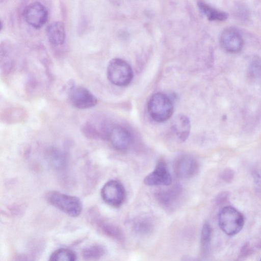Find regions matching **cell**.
<instances>
[{
	"instance_id": "cell-1",
	"label": "cell",
	"mask_w": 261,
	"mask_h": 261,
	"mask_svg": "<svg viewBox=\"0 0 261 261\" xmlns=\"http://www.w3.org/2000/svg\"><path fill=\"white\" fill-rule=\"evenodd\" d=\"M48 202L60 211L72 217H76L81 213L83 205L77 197L52 191L47 195Z\"/></svg>"
},
{
	"instance_id": "cell-2",
	"label": "cell",
	"mask_w": 261,
	"mask_h": 261,
	"mask_svg": "<svg viewBox=\"0 0 261 261\" xmlns=\"http://www.w3.org/2000/svg\"><path fill=\"white\" fill-rule=\"evenodd\" d=\"M148 112L155 121L162 122L169 119L173 112V106L169 98L161 93L153 94L147 105Z\"/></svg>"
},
{
	"instance_id": "cell-3",
	"label": "cell",
	"mask_w": 261,
	"mask_h": 261,
	"mask_svg": "<svg viewBox=\"0 0 261 261\" xmlns=\"http://www.w3.org/2000/svg\"><path fill=\"white\" fill-rule=\"evenodd\" d=\"M107 76L110 82L114 85L126 86L131 82L133 72L126 61L120 58H114L108 64Z\"/></svg>"
},
{
	"instance_id": "cell-4",
	"label": "cell",
	"mask_w": 261,
	"mask_h": 261,
	"mask_svg": "<svg viewBox=\"0 0 261 261\" xmlns=\"http://www.w3.org/2000/svg\"><path fill=\"white\" fill-rule=\"evenodd\" d=\"M218 221L221 229L229 236L238 233L244 224L243 216L231 206H225L220 211Z\"/></svg>"
},
{
	"instance_id": "cell-5",
	"label": "cell",
	"mask_w": 261,
	"mask_h": 261,
	"mask_svg": "<svg viewBox=\"0 0 261 261\" xmlns=\"http://www.w3.org/2000/svg\"><path fill=\"white\" fill-rule=\"evenodd\" d=\"M103 200L115 207L121 206L125 199V192L123 186L118 181L111 180L106 182L101 190Z\"/></svg>"
},
{
	"instance_id": "cell-6",
	"label": "cell",
	"mask_w": 261,
	"mask_h": 261,
	"mask_svg": "<svg viewBox=\"0 0 261 261\" xmlns=\"http://www.w3.org/2000/svg\"><path fill=\"white\" fill-rule=\"evenodd\" d=\"M23 17L29 25L35 29H39L47 22L48 12L42 4L36 2L25 7Z\"/></svg>"
},
{
	"instance_id": "cell-7",
	"label": "cell",
	"mask_w": 261,
	"mask_h": 261,
	"mask_svg": "<svg viewBox=\"0 0 261 261\" xmlns=\"http://www.w3.org/2000/svg\"><path fill=\"white\" fill-rule=\"evenodd\" d=\"M145 185L149 186H169L172 183L171 176L166 163L159 160L154 170L144 179Z\"/></svg>"
},
{
	"instance_id": "cell-8",
	"label": "cell",
	"mask_w": 261,
	"mask_h": 261,
	"mask_svg": "<svg viewBox=\"0 0 261 261\" xmlns=\"http://www.w3.org/2000/svg\"><path fill=\"white\" fill-rule=\"evenodd\" d=\"M89 216L91 223L100 232L119 241L123 240V236L121 230L116 225L103 219L96 212H91Z\"/></svg>"
},
{
	"instance_id": "cell-9",
	"label": "cell",
	"mask_w": 261,
	"mask_h": 261,
	"mask_svg": "<svg viewBox=\"0 0 261 261\" xmlns=\"http://www.w3.org/2000/svg\"><path fill=\"white\" fill-rule=\"evenodd\" d=\"M71 102L76 108L84 109L95 106L96 98L87 89L78 86L72 89L70 93Z\"/></svg>"
},
{
	"instance_id": "cell-10",
	"label": "cell",
	"mask_w": 261,
	"mask_h": 261,
	"mask_svg": "<svg viewBox=\"0 0 261 261\" xmlns=\"http://www.w3.org/2000/svg\"><path fill=\"white\" fill-rule=\"evenodd\" d=\"M174 172L177 176L188 178L194 176L197 172L198 166L196 161L192 156L183 155L178 157L173 166Z\"/></svg>"
},
{
	"instance_id": "cell-11",
	"label": "cell",
	"mask_w": 261,
	"mask_h": 261,
	"mask_svg": "<svg viewBox=\"0 0 261 261\" xmlns=\"http://www.w3.org/2000/svg\"><path fill=\"white\" fill-rule=\"evenodd\" d=\"M220 43L222 47L231 53L238 52L243 46V39L241 34L232 29L224 30L220 36Z\"/></svg>"
},
{
	"instance_id": "cell-12",
	"label": "cell",
	"mask_w": 261,
	"mask_h": 261,
	"mask_svg": "<svg viewBox=\"0 0 261 261\" xmlns=\"http://www.w3.org/2000/svg\"><path fill=\"white\" fill-rule=\"evenodd\" d=\"M109 137L113 147L116 150L124 151L128 148L132 142V136L128 130L122 126L113 127Z\"/></svg>"
},
{
	"instance_id": "cell-13",
	"label": "cell",
	"mask_w": 261,
	"mask_h": 261,
	"mask_svg": "<svg viewBox=\"0 0 261 261\" xmlns=\"http://www.w3.org/2000/svg\"><path fill=\"white\" fill-rule=\"evenodd\" d=\"M181 195V188L177 185L160 190L155 194L156 198L160 203L169 209L172 208L176 205Z\"/></svg>"
},
{
	"instance_id": "cell-14",
	"label": "cell",
	"mask_w": 261,
	"mask_h": 261,
	"mask_svg": "<svg viewBox=\"0 0 261 261\" xmlns=\"http://www.w3.org/2000/svg\"><path fill=\"white\" fill-rule=\"evenodd\" d=\"M49 42L54 46L62 44L65 39V30L64 23L56 21L50 24L46 29Z\"/></svg>"
},
{
	"instance_id": "cell-15",
	"label": "cell",
	"mask_w": 261,
	"mask_h": 261,
	"mask_svg": "<svg viewBox=\"0 0 261 261\" xmlns=\"http://www.w3.org/2000/svg\"><path fill=\"white\" fill-rule=\"evenodd\" d=\"M172 130L179 141H186L190 131V122L188 118L184 115L178 116L174 121Z\"/></svg>"
},
{
	"instance_id": "cell-16",
	"label": "cell",
	"mask_w": 261,
	"mask_h": 261,
	"mask_svg": "<svg viewBox=\"0 0 261 261\" xmlns=\"http://www.w3.org/2000/svg\"><path fill=\"white\" fill-rule=\"evenodd\" d=\"M197 6L210 20L224 21L227 18L226 13L212 8L202 1H199L197 2Z\"/></svg>"
},
{
	"instance_id": "cell-17",
	"label": "cell",
	"mask_w": 261,
	"mask_h": 261,
	"mask_svg": "<svg viewBox=\"0 0 261 261\" xmlns=\"http://www.w3.org/2000/svg\"><path fill=\"white\" fill-rule=\"evenodd\" d=\"M106 253V249L103 246L94 244L83 249L82 253L84 259L92 260L100 258Z\"/></svg>"
},
{
	"instance_id": "cell-18",
	"label": "cell",
	"mask_w": 261,
	"mask_h": 261,
	"mask_svg": "<svg viewBox=\"0 0 261 261\" xmlns=\"http://www.w3.org/2000/svg\"><path fill=\"white\" fill-rule=\"evenodd\" d=\"M76 255L74 252L67 248H60L55 251L50 255V260L74 261Z\"/></svg>"
},
{
	"instance_id": "cell-19",
	"label": "cell",
	"mask_w": 261,
	"mask_h": 261,
	"mask_svg": "<svg viewBox=\"0 0 261 261\" xmlns=\"http://www.w3.org/2000/svg\"><path fill=\"white\" fill-rule=\"evenodd\" d=\"M212 229L207 222L203 225L201 234V249L203 254L208 251L211 239Z\"/></svg>"
},
{
	"instance_id": "cell-20",
	"label": "cell",
	"mask_w": 261,
	"mask_h": 261,
	"mask_svg": "<svg viewBox=\"0 0 261 261\" xmlns=\"http://www.w3.org/2000/svg\"><path fill=\"white\" fill-rule=\"evenodd\" d=\"M65 158L62 153L59 152H54L51 156V162L53 166L58 169L64 167L65 164Z\"/></svg>"
},
{
	"instance_id": "cell-21",
	"label": "cell",
	"mask_w": 261,
	"mask_h": 261,
	"mask_svg": "<svg viewBox=\"0 0 261 261\" xmlns=\"http://www.w3.org/2000/svg\"><path fill=\"white\" fill-rule=\"evenodd\" d=\"M134 229L139 233H148L151 229V224L145 220H140L135 224Z\"/></svg>"
},
{
	"instance_id": "cell-22",
	"label": "cell",
	"mask_w": 261,
	"mask_h": 261,
	"mask_svg": "<svg viewBox=\"0 0 261 261\" xmlns=\"http://www.w3.org/2000/svg\"><path fill=\"white\" fill-rule=\"evenodd\" d=\"M249 71L251 75L258 77L261 75V62L258 59H255L251 63Z\"/></svg>"
},
{
	"instance_id": "cell-23",
	"label": "cell",
	"mask_w": 261,
	"mask_h": 261,
	"mask_svg": "<svg viewBox=\"0 0 261 261\" xmlns=\"http://www.w3.org/2000/svg\"><path fill=\"white\" fill-rule=\"evenodd\" d=\"M253 181L256 191L261 195V170H257L254 173Z\"/></svg>"
},
{
	"instance_id": "cell-24",
	"label": "cell",
	"mask_w": 261,
	"mask_h": 261,
	"mask_svg": "<svg viewBox=\"0 0 261 261\" xmlns=\"http://www.w3.org/2000/svg\"><path fill=\"white\" fill-rule=\"evenodd\" d=\"M223 178L224 180L231 179L233 176V174L231 171L229 169L225 170L222 174Z\"/></svg>"
},
{
	"instance_id": "cell-25",
	"label": "cell",
	"mask_w": 261,
	"mask_h": 261,
	"mask_svg": "<svg viewBox=\"0 0 261 261\" xmlns=\"http://www.w3.org/2000/svg\"><path fill=\"white\" fill-rule=\"evenodd\" d=\"M260 260H261V259H260Z\"/></svg>"
}]
</instances>
